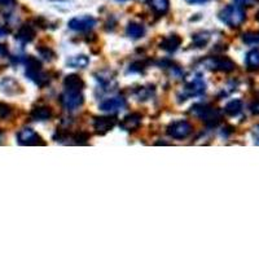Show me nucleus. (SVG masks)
Returning a JSON list of instances; mask_svg holds the SVG:
<instances>
[{"label": "nucleus", "instance_id": "obj_1", "mask_svg": "<svg viewBox=\"0 0 259 259\" xmlns=\"http://www.w3.org/2000/svg\"><path fill=\"white\" fill-rule=\"evenodd\" d=\"M25 65H26V77L35 83L36 85L45 87L46 84L50 83V77L43 71L40 61H38L35 57H27L26 61H25Z\"/></svg>", "mask_w": 259, "mask_h": 259}, {"label": "nucleus", "instance_id": "obj_2", "mask_svg": "<svg viewBox=\"0 0 259 259\" xmlns=\"http://www.w3.org/2000/svg\"><path fill=\"white\" fill-rule=\"evenodd\" d=\"M219 18L222 22L231 27H239L244 24L246 15L245 11L239 6H227L219 12Z\"/></svg>", "mask_w": 259, "mask_h": 259}, {"label": "nucleus", "instance_id": "obj_3", "mask_svg": "<svg viewBox=\"0 0 259 259\" xmlns=\"http://www.w3.org/2000/svg\"><path fill=\"white\" fill-rule=\"evenodd\" d=\"M191 113L200 119L205 121L209 126H217L221 121V114L217 109L211 108L207 104H196L191 108Z\"/></svg>", "mask_w": 259, "mask_h": 259}, {"label": "nucleus", "instance_id": "obj_4", "mask_svg": "<svg viewBox=\"0 0 259 259\" xmlns=\"http://www.w3.org/2000/svg\"><path fill=\"white\" fill-rule=\"evenodd\" d=\"M203 65L210 70H218L224 71V73H230L236 69V64L230 59V57H207L203 60Z\"/></svg>", "mask_w": 259, "mask_h": 259}, {"label": "nucleus", "instance_id": "obj_5", "mask_svg": "<svg viewBox=\"0 0 259 259\" xmlns=\"http://www.w3.org/2000/svg\"><path fill=\"white\" fill-rule=\"evenodd\" d=\"M61 103L64 108L69 112L78 109L84 103L82 91H65L61 96Z\"/></svg>", "mask_w": 259, "mask_h": 259}, {"label": "nucleus", "instance_id": "obj_6", "mask_svg": "<svg viewBox=\"0 0 259 259\" xmlns=\"http://www.w3.org/2000/svg\"><path fill=\"white\" fill-rule=\"evenodd\" d=\"M192 133V126L189 122L187 121H177L172 122L170 126L167 127V135L177 140H183L187 139Z\"/></svg>", "mask_w": 259, "mask_h": 259}, {"label": "nucleus", "instance_id": "obj_7", "mask_svg": "<svg viewBox=\"0 0 259 259\" xmlns=\"http://www.w3.org/2000/svg\"><path fill=\"white\" fill-rule=\"evenodd\" d=\"M96 25V18H94L92 16H80V17H74L69 21V29L74 30V31L78 32H85L92 30Z\"/></svg>", "mask_w": 259, "mask_h": 259}, {"label": "nucleus", "instance_id": "obj_8", "mask_svg": "<svg viewBox=\"0 0 259 259\" xmlns=\"http://www.w3.org/2000/svg\"><path fill=\"white\" fill-rule=\"evenodd\" d=\"M205 91H206V83H205V80H203L201 75H197L191 82L187 83L186 89H184V96H183L184 99L183 100H187V97L200 96Z\"/></svg>", "mask_w": 259, "mask_h": 259}, {"label": "nucleus", "instance_id": "obj_9", "mask_svg": "<svg viewBox=\"0 0 259 259\" xmlns=\"http://www.w3.org/2000/svg\"><path fill=\"white\" fill-rule=\"evenodd\" d=\"M17 140L21 145H45L43 139L31 128H22L17 134Z\"/></svg>", "mask_w": 259, "mask_h": 259}, {"label": "nucleus", "instance_id": "obj_10", "mask_svg": "<svg viewBox=\"0 0 259 259\" xmlns=\"http://www.w3.org/2000/svg\"><path fill=\"white\" fill-rule=\"evenodd\" d=\"M99 108H100L103 112L114 113V112H118V110L123 109V108H126V100L121 96L112 97V99H108V100L103 101V103L99 105Z\"/></svg>", "mask_w": 259, "mask_h": 259}, {"label": "nucleus", "instance_id": "obj_11", "mask_svg": "<svg viewBox=\"0 0 259 259\" xmlns=\"http://www.w3.org/2000/svg\"><path fill=\"white\" fill-rule=\"evenodd\" d=\"M117 121L114 117H97L94 121V128L96 130V133L105 134L115 126Z\"/></svg>", "mask_w": 259, "mask_h": 259}, {"label": "nucleus", "instance_id": "obj_12", "mask_svg": "<svg viewBox=\"0 0 259 259\" xmlns=\"http://www.w3.org/2000/svg\"><path fill=\"white\" fill-rule=\"evenodd\" d=\"M140 123H142V115L139 113H131L122 119L119 127L124 131H135L139 128Z\"/></svg>", "mask_w": 259, "mask_h": 259}, {"label": "nucleus", "instance_id": "obj_13", "mask_svg": "<svg viewBox=\"0 0 259 259\" xmlns=\"http://www.w3.org/2000/svg\"><path fill=\"white\" fill-rule=\"evenodd\" d=\"M65 91H82L84 89V82L77 74H70L64 80Z\"/></svg>", "mask_w": 259, "mask_h": 259}, {"label": "nucleus", "instance_id": "obj_14", "mask_svg": "<svg viewBox=\"0 0 259 259\" xmlns=\"http://www.w3.org/2000/svg\"><path fill=\"white\" fill-rule=\"evenodd\" d=\"M180 45H182V38L177 34H172V35H168L162 39L159 47L166 52H175L180 47Z\"/></svg>", "mask_w": 259, "mask_h": 259}, {"label": "nucleus", "instance_id": "obj_15", "mask_svg": "<svg viewBox=\"0 0 259 259\" xmlns=\"http://www.w3.org/2000/svg\"><path fill=\"white\" fill-rule=\"evenodd\" d=\"M34 38H35V30H34V27L32 26H30V25H24V26H21L20 30L17 31V34H16V39L20 40L21 43H24V45L34 40Z\"/></svg>", "mask_w": 259, "mask_h": 259}, {"label": "nucleus", "instance_id": "obj_16", "mask_svg": "<svg viewBox=\"0 0 259 259\" xmlns=\"http://www.w3.org/2000/svg\"><path fill=\"white\" fill-rule=\"evenodd\" d=\"M31 118L34 121H48L52 118V109L46 105L35 106L31 110Z\"/></svg>", "mask_w": 259, "mask_h": 259}, {"label": "nucleus", "instance_id": "obj_17", "mask_svg": "<svg viewBox=\"0 0 259 259\" xmlns=\"http://www.w3.org/2000/svg\"><path fill=\"white\" fill-rule=\"evenodd\" d=\"M0 91L7 95H17L21 92V87L12 78H6L0 82Z\"/></svg>", "mask_w": 259, "mask_h": 259}, {"label": "nucleus", "instance_id": "obj_18", "mask_svg": "<svg viewBox=\"0 0 259 259\" xmlns=\"http://www.w3.org/2000/svg\"><path fill=\"white\" fill-rule=\"evenodd\" d=\"M145 34V29L142 24L130 22L126 27V35L131 39H140Z\"/></svg>", "mask_w": 259, "mask_h": 259}, {"label": "nucleus", "instance_id": "obj_19", "mask_svg": "<svg viewBox=\"0 0 259 259\" xmlns=\"http://www.w3.org/2000/svg\"><path fill=\"white\" fill-rule=\"evenodd\" d=\"M68 66L74 69H84L89 66L90 59L85 55H78V56H73L66 61Z\"/></svg>", "mask_w": 259, "mask_h": 259}, {"label": "nucleus", "instance_id": "obj_20", "mask_svg": "<svg viewBox=\"0 0 259 259\" xmlns=\"http://www.w3.org/2000/svg\"><path fill=\"white\" fill-rule=\"evenodd\" d=\"M150 8L153 9L154 13L158 16H163L167 13L170 2L168 0H149Z\"/></svg>", "mask_w": 259, "mask_h": 259}, {"label": "nucleus", "instance_id": "obj_21", "mask_svg": "<svg viewBox=\"0 0 259 259\" xmlns=\"http://www.w3.org/2000/svg\"><path fill=\"white\" fill-rule=\"evenodd\" d=\"M246 65L247 69L250 70H259V50L254 48L246 55Z\"/></svg>", "mask_w": 259, "mask_h": 259}, {"label": "nucleus", "instance_id": "obj_22", "mask_svg": "<svg viewBox=\"0 0 259 259\" xmlns=\"http://www.w3.org/2000/svg\"><path fill=\"white\" fill-rule=\"evenodd\" d=\"M226 113L231 117H236L242 112V101L241 100H232L226 105Z\"/></svg>", "mask_w": 259, "mask_h": 259}, {"label": "nucleus", "instance_id": "obj_23", "mask_svg": "<svg viewBox=\"0 0 259 259\" xmlns=\"http://www.w3.org/2000/svg\"><path fill=\"white\" fill-rule=\"evenodd\" d=\"M153 92V87H152V89H150V87H139L135 91V96L138 97L139 100H148V99L152 97Z\"/></svg>", "mask_w": 259, "mask_h": 259}, {"label": "nucleus", "instance_id": "obj_24", "mask_svg": "<svg viewBox=\"0 0 259 259\" xmlns=\"http://www.w3.org/2000/svg\"><path fill=\"white\" fill-rule=\"evenodd\" d=\"M242 40L246 45H259V32H246L242 35Z\"/></svg>", "mask_w": 259, "mask_h": 259}, {"label": "nucleus", "instance_id": "obj_25", "mask_svg": "<svg viewBox=\"0 0 259 259\" xmlns=\"http://www.w3.org/2000/svg\"><path fill=\"white\" fill-rule=\"evenodd\" d=\"M209 39H210V35L207 34V32H201V34L194 35L193 40H194V45L200 48V47H203V46L206 45L207 41H209Z\"/></svg>", "mask_w": 259, "mask_h": 259}, {"label": "nucleus", "instance_id": "obj_26", "mask_svg": "<svg viewBox=\"0 0 259 259\" xmlns=\"http://www.w3.org/2000/svg\"><path fill=\"white\" fill-rule=\"evenodd\" d=\"M16 0H0V7L4 9V12L9 13L15 9Z\"/></svg>", "mask_w": 259, "mask_h": 259}, {"label": "nucleus", "instance_id": "obj_27", "mask_svg": "<svg viewBox=\"0 0 259 259\" xmlns=\"http://www.w3.org/2000/svg\"><path fill=\"white\" fill-rule=\"evenodd\" d=\"M38 52L40 53V56L46 60H52L53 57H55V53H53L52 50H50L48 47L38 48Z\"/></svg>", "mask_w": 259, "mask_h": 259}, {"label": "nucleus", "instance_id": "obj_28", "mask_svg": "<svg viewBox=\"0 0 259 259\" xmlns=\"http://www.w3.org/2000/svg\"><path fill=\"white\" fill-rule=\"evenodd\" d=\"M89 139H90V135L85 133L77 134V135L74 136V140H75V143H77V144H85Z\"/></svg>", "mask_w": 259, "mask_h": 259}, {"label": "nucleus", "instance_id": "obj_29", "mask_svg": "<svg viewBox=\"0 0 259 259\" xmlns=\"http://www.w3.org/2000/svg\"><path fill=\"white\" fill-rule=\"evenodd\" d=\"M235 2L236 6L241 7V8H244V7H251L255 4V0H233Z\"/></svg>", "mask_w": 259, "mask_h": 259}, {"label": "nucleus", "instance_id": "obj_30", "mask_svg": "<svg viewBox=\"0 0 259 259\" xmlns=\"http://www.w3.org/2000/svg\"><path fill=\"white\" fill-rule=\"evenodd\" d=\"M253 138L255 140L256 144H259V124H256L253 128Z\"/></svg>", "mask_w": 259, "mask_h": 259}, {"label": "nucleus", "instance_id": "obj_31", "mask_svg": "<svg viewBox=\"0 0 259 259\" xmlns=\"http://www.w3.org/2000/svg\"><path fill=\"white\" fill-rule=\"evenodd\" d=\"M251 112L254 113V114H259V101H255V103L251 104Z\"/></svg>", "mask_w": 259, "mask_h": 259}, {"label": "nucleus", "instance_id": "obj_32", "mask_svg": "<svg viewBox=\"0 0 259 259\" xmlns=\"http://www.w3.org/2000/svg\"><path fill=\"white\" fill-rule=\"evenodd\" d=\"M186 2L189 4H203L206 3L207 0H186Z\"/></svg>", "mask_w": 259, "mask_h": 259}, {"label": "nucleus", "instance_id": "obj_33", "mask_svg": "<svg viewBox=\"0 0 259 259\" xmlns=\"http://www.w3.org/2000/svg\"><path fill=\"white\" fill-rule=\"evenodd\" d=\"M7 34H8V30L4 29V27H0V38L7 36Z\"/></svg>", "mask_w": 259, "mask_h": 259}, {"label": "nucleus", "instance_id": "obj_34", "mask_svg": "<svg viewBox=\"0 0 259 259\" xmlns=\"http://www.w3.org/2000/svg\"><path fill=\"white\" fill-rule=\"evenodd\" d=\"M7 48L4 46H0V55H7Z\"/></svg>", "mask_w": 259, "mask_h": 259}, {"label": "nucleus", "instance_id": "obj_35", "mask_svg": "<svg viewBox=\"0 0 259 259\" xmlns=\"http://www.w3.org/2000/svg\"><path fill=\"white\" fill-rule=\"evenodd\" d=\"M256 18H258V20H259V12H258V15H256Z\"/></svg>", "mask_w": 259, "mask_h": 259}, {"label": "nucleus", "instance_id": "obj_36", "mask_svg": "<svg viewBox=\"0 0 259 259\" xmlns=\"http://www.w3.org/2000/svg\"><path fill=\"white\" fill-rule=\"evenodd\" d=\"M118 2H124V0H118Z\"/></svg>", "mask_w": 259, "mask_h": 259}]
</instances>
